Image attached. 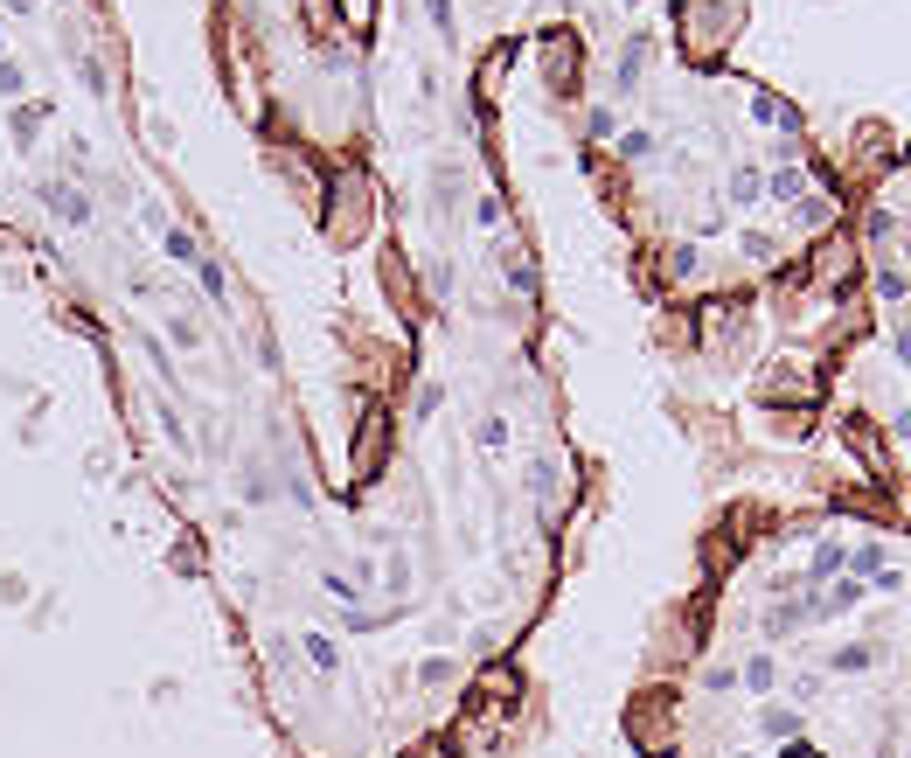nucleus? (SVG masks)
I'll return each instance as SVG.
<instances>
[{
  "mask_svg": "<svg viewBox=\"0 0 911 758\" xmlns=\"http://www.w3.org/2000/svg\"><path fill=\"white\" fill-rule=\"evenodd\" d=\"M529 494H536L543 508L557 501V466H550V459H536V466H529Z\"/></svg>",
  "mask_w": 911,
  "mask_h": 758,
  "instance_id": "obj_16",
  "label": "nucleus"
},
{
  "mask_svg": "<svg viewBox=\"0 0 911 758\" xmlns=\"http://www.w3.org/2000/svg\"><path fill=\"white\" fill-rule=\"evenodd\" d=\"M891 348H898V362H911V313H898V334H891Z\"/></svg>",
  "mask_w": 911,
  "mask_h": 758,
  "instance_id": "obj_28",
  "label": "nucleus"
},
{
  "mask_svg": "<svg viewBox=\"0 0 911 758\" xmlns=\"http://www.w3.org/2000/svg\"><path fill=\"white\" fill-rule=\"evenodd\" d=\"M640 70H647V35H633V42L619 49V77H612V84H619V91H633V84H640Z\"/></svg>",
  "mask_w": 911,
  "mask_h": 758,
  "instance_id": "obj_9",
  "label": "nucleus"
},
{
  "mask_svg": "<svg viewBox=\"0 0 911 758\" xmlns=\"http://www.w3.org/2000/svg\"><path fill=\"white\" fill-rule=\"evenodd\" d=\"M765 195H772V202H807V174H800V167H779V174L765 181Z\"/></svg>",
  "mask_w": 911,
  "mask_h": 758,
  "instance_id": "obj_10",
  "label": "nucleus"
},
{
  "mask_svg": "<svg viewBox=\"0 0 911 758\" xmlns=\"http://www.w3.org/2000/svg\"><path fill=\"white\" fill-rule=\"evenodd\" d=\"M779 758H821V752H814V745H800V738H786V745H779Z\"/></svg>",
  "mask_w": 911,
  "mask_h": 758,
  "instance_id": "obj_29",
  "label": "nucleus"
},
{
  "mask_svg": "<svg viewBox=\"0 0 911 758\" xmlns=\"http://www.w3.org/2000/svg\"><path fill=\"white\" fill-rule=\"evenodd\" d=\"M404 758H446V745H418V752H404Z\"/></svg>",
  "mask_w": 911,
  "mask_h": 758,
  "instance_id": "obj_32",
  "label": "nucleus"
},
{
  "mask_svg": "<svg viewBox=\"0 0 911 758\" xmlns=\"http://www.w3.org/2000/svg\"><path fill=\"white\" fill-rule=\"evenodd\" d=\"M0 42H7V35H0Z\"/></svg>",
  "mask_w": 911,
  "mask_h": 758,
  "instance_id": "obj_34",
  "label": "nucleus"
},
{
  "mask_svg": "<svg viewBox=\"0 0 911 758\" xmlns=\"http://www.w3.org/2000/svg\"><path fill=\"white\" fill-rule=\"evenodd\" d=\"M160 244H167V258H174V265H188V272L202 265V251H195V237H188V230H174V223H160Z\"/></svg>",
  "mask_w": 911,
  "mask_h": 758,
  "instance_id": "obj_11",
  "label": "nucleus"
},
{
  "mask_svg": "<svg viewBox=\"0 0 911 758\" xmlns=\"http://www.w3.org/2000/svg\"><path fill=\"white\" fill-rule=\"evenodd\" d=\"M842 564H849V550H842V543H821V550H814V578H835Z\"/></svg>",
  "mask_w": 911,
  "mask_h": 758,
  "instance_id": "obj_18",
  "label": "nucleus"
},
{
  "mask_svg": "<svg viewBox=\"0 0 911 758\" xmlns=\"http://www.w3.org/2000/svg\"><path fill=\"white\" fill-rule=\"evenodd\" d=\"M334 202H341V216H334V223H327V230H334V237H341V244H348V237H355V230H362V223H369V181H355V174H348V181H341V188H334Z\"/></svg>",
  "mask_w": 911,
  "mask_h": 758,
  "instance_id": "obj_3",
  "label": "nucleus"
},
{
  "mask_svg": "<svg viewBox=\"0 0 911 758\" xmlns=\"http://www.w3.org/2000/svg\"><path fill=\"white\" fill-rule=\"evenodd\" d=\"M800 223H807V230H821V223H835V202H821V195H814V202H800Z\"/></svg>",
  "mask_w": 911,
  "mask_h": 758,
  "instance_id": "obj_22",
  "label": "nucleus"
},
{
  "mask_svg": "<svg viewBox=\"0 0 911 758\" xmlns=\"http://www.w3.org/2000/svg\"><path fill=\"white\" fill-rule=\"evenodd\" d=\"M772 675H779L772 654H752V661H745V689H772Z\"/></svg>",
  "mask_w": 911,
  "mask_h": 758,
  "instance_id": "obj_19",
  "label": "nucleus"
},
{
  "mask_svg": "<svg viewBox=\"0 0 911 758\" xmlns=\"http://www.w3.org/2000/svg\"><path fill=\"white\" fill-rule=\"evenodd\" d=\"M842 432H849V446H856V453H863V466H870V473H877V480H884V473H891V466H884V446H877V439H870V418H842Z\"/></svg>",
  "mask_w": 911,
  "mask_h": 758,
  "instance_id": "obj_6",
  "label": "nucleus"
},
{
  "mask_svg": "<svg viewBox=\"0 0 911 758\" xmlns=\"http://www.w3.org/2000/svg\"><path fill=\"white\" fill-rule=\"evenodd\" d=\"M383 459H390V418L376 411V418L362 425V439H355V480H376Z\"/></svg>",
  "mask_w": 911,
  "mask_h": 758,
  "instance_id": "obj_4",
  "label": "nucleus"
},
{
  "mask_svg": "<svg viewBox=\"0 0 911 758\" xmlns=\"http://www.w3.org/2000/svg\"><path fill=\"white\" fill-rule=\"evenodd\" d=\"M42 119H49V112H42V105H14V119H7V126H14V140H21V147H28V140H35V133H42Z\"/></svg>",
  "mask_w": 911,
  "mask_h": 758,
  "instance_id": "obj_15",
  "label": "nucleus"
},
{
  "mask_svg": "<svg viewBox=\"0 0 911 758\" xmlns=\"http://www.w3.org/2000/svg\"><path fill=\"white\" fill-rule=\"evenodd\" d=\"M425 14H432V28L453 42V0H425Z\"/></svg>",
  "mask_w": 911,
  "mask_h": 758,
  "instance_id": "obj_26",
  "label": "nucleus"
},
{
  "mask_svg": "<svg viewBox=\"0 0 911 758\" xmlns=\"http://www.w3.org/2000/svg\"><path fill=\"white\" fill-rule=\"evenodd\" d=\"M0 91H21V70H14L7 56H0Z\"/></svg>",
  "mask_w": 911,
  "mask_h": 758,
  "instance_id": "obj_30",
  "label": "nucleus"
},
{
  "mask_svg": "<svg viewBox=\"0 0 911 758\" xmlns=\"http://www.w3.org/2000/svg\"><path fill=\"white\" fill-rule=\"evenodd\" d=\"M759 195H765L759 167H738V174H731V202H745V209H752V202H759Z\"/></svg>",
  "mask_w": 911,
  "mask_h": 758,
  "instance_id": "obj_17",
  "label": "nucleus"
},
{
  "mask_svg": "<svg viewBox=\"0 0 911 758\" xmlns=\"http://www.w3.org/2000/svg\"><path fill=\"white\" fill-rule=\"evenodd\" d=\"M7 7H14V14H28V7H35V0H7Z\"/></svg>",
  "mask_w": 911,
  "mask_h": 758,
  "instance_id": "obj_33",
  "label": "nucleus"
},
{
  "mask_svg": "<svg viewBox=\"0 0 911 758\" xmlns=\"http://www.w3.org/2000/svg\"><path fill=\"white\" fill-rule=\"evenodd\" d=\"M807 619H814V612H807V599H779V606L765 612V633H772V640H786V633H793V626H807Z\"/></svg>",
  "mask_w": 911,
  "mask_h": 758,
  "instance_id": "obj_8",
  "label": "nucleus"
},
{
  "mask_svg": "<svg viewBox=\"0 0 911 758\" xmlns=\"http://www.w3.org/2000/svg\"><path fill=\"white\" fill-rule=\"evenodd\" d=\"M543 84L557 98H578V35L571 28H550L543 35Z\"/></svg>",
  "mask_w": 911,
  "mask_h": 758,
  "instance_id": "obj_2",
  "label": "nucleus"
},
{
  "mask_svg": "<svg viewBox=\"0 0 911 758\" xmlns=\"http://www.w3.org/2000/svg\"><path fill=\"white\" fill-rule=\"evenodd\" d=\"M619 153H626V160H647V153H654V133H626Z\"/></svg>",
  "mask_w": 911,
  "mask_h": 758,
  "instance_id": "obj_27",
  "label": "nucleus"
},
{
  "mask_svg": "<svg viewBox=\"0 0 911 758\" xmlns=\"http://www.w3.org/2000/svg\"><path fill=\"white\" fill-rule=\"evenodd\" d=\"M77 77H84V84L105 98V63H98V56H84V49H77Z\"/></svg>",
  "mask_w": 911,
  "mask_h": 758,
  "instance_id": "obj_21",
  "label": "nucleus"
},
{
  "mask_svg": "<svg viewBox=\"0 0 911 758\" xmlns=\"http://www.w3.org/2000/svg\"><path fill=\"white\" fill-rule=\"evenodd\" d=\"M626 738L647 758H675V696H668V689H661V696L647 689V696L626 710Z\"/></svg>",
  "mask_w": 911,
  "mask_h": 758,
  "instance_id": "obj_1",
  "label": "nucleus"
},
{
  "mask_svg": "<svg viewBox=\"0 0 911 758\" xmlns=\"http://www.w3.org/2000/svg\"><path fill=\"white\" fill-rule=\"evenodd\" d=\"M877 293H884V300H905V272L884 265V272H877Z\"/></svg>",
  "mask_w": 911,
  "mask_h": 758,
  "instance_id": "obj_24",
  "label": "nucleus"
},
{
  "mask_svg": "<svg viewBox=\"0 0 911 758\" xmlns=\"http://www.w3.org/2000/svg\"><path fill=\"white\" fill-rule=\"evenodd\" d=\"M480 446L501 453V446H508V425H501V418H480Z\"/></svg>",
  "mask_w": 911,
  "mask_h": 758,
  "instance_id": "obj_25",
  "label": "nucleus"
},
{
  "mask_svg": "<svg viewBox=\"0 0 911 758\" xmlns=\"http://www.w3.org/2000/svg\"><path fill=\"white\" fill-rule=\"evenodd\" d=\"M195 279H202V293H209V300H223V293H230V286H223V265H216V258H202V265H195Z\"/></svg>",
  "mask_w": 911,
  "mask_h": 758,
  "instance_id": "obj_20",
  "label": "nucleus"
},
{
  "mask_svg": "<svg viewBox=\"0 0 911 758\" xmlns=\"http://www.w3.org/2000/svg\"><path fill=\"white\" fill-rule=\"evenodd\" d=\"M759 731H765V738H779V745H786V738H800V710H772V703H765V710H759Z\"/></svg>",
  "mask_w": 911,
  "mask_h": 758,
  "instance_id": "obj_12",
  "label": "nucleus"
},
{
  "mask_svg": "<svg viewBox=\"0 0 911 758\" xmlns=\"http://www.w3.org/2000/svg\"><path fill=\"white\" fill-rule=\"evenodd\" d=\"M856 599H863V585H856V578H835L828 592H814V599H807V612H814V619H821V612H849Z\"/></svg>",
  "mask_w": 911,
  "mask_h": 758,
  "instance_id": "obj_7",
  "label": "nucleus"
},
{
  "mask_svg": "<svg viewBox=\"0 0 911 758\" xmlns=\"http://www.w3.org/2000/svg\"><path fill=\"white\" fill-rule=\"evenodd\" d=\"M856 571H863V578H884L891 564H884V550H877V543H863V550H856Z\"/></svg>",
  "mask_w": 911,
  "mask_h": 758,
  "instance_id": "obj_23",
  "label": "nucleus"
},
{
  "mask_svg": "<svg viewBox=\"0 0 911 758\" xmlns=\"http://www.w3.org/2000/svg\"><path fill=\"white\" fill-rule=\"evenodd\" d=\"M891 425H898V439H905V446H911V411H898V418H891Z\"/></svg>",
  "mask_w": 911,
  "mask_h": 758,
  "instance_id": "obj_31",
  "label": "nucleus"
},
{
  "mask_svg": "<svg viewBox=\"0 0 911 758\" xmlns=\"http://www.w3.org/2000/svg\"><path fill=\"white\" fill-rule=\"evenodd\" d=\"M300 647H306V661H313V668H320V675H334V668H341V647H334V640H327V633H306Z\"/></svg>",
  "mask_w": 911,
  "mask_h": 758,
  "instance_id": "obj_13",
  "label": "nucleus"
},
{
  "mask_svg": "<svg viewBox=\"0 0 911 758\" xmlns=\"http://www.w3.org/2000/svg\"><path fill=\"white\" fill-rule=\"evenodd\" d=\"M870 661H877V647H863V640H856V647H835V654H828V668H835V675H856V668H870Z\"/></svg>",
  "mask_w": 911,
  "mask_h": 758,
  "instance_id": "obj_14",
  "label": "nucleus"
},
{
  "mask_svg": "<svg viewBox=\"0 0 911 758\" xmlns=\"http://www.w3.org/2000/svg\"><path fill=\"white\" fill-rule=\"evenodd\" d=\"M42 202H49V216H56V223H70V230H77V223H91V195H84L77 181H42Z\"/></svg>",
  "mask_w": 911,
  "mask_h": 758,
  "instance_id": "obj_5",
  "label": "nucleus"
}]
</instances>
